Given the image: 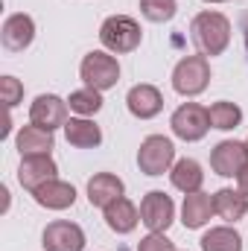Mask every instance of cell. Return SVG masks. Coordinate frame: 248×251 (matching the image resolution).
<instances>
[{"label": "cell", "mask_w": 248, "mask_h": 251, "mask_svg": "<svg viewBox=\"0 0 248 251\" xmlns=\"http://www.w3.org/2000/svg\"><path fill=\"white\" fill-rule=\"evenodd\" d=\"M190 32L201 56H222L231 44V21L222 12H198Z\"/></svg>", "instance_id": "obj_1"}, {"label": "cell", "mask_w": 248, "mask_h": 251, "mask_svg": "<svg viewBox=\"0 0 248 251\" xmlns=\"http://www.w3.org/2000/svg\"><path fill=\"white\" fill-rule=\"evenodd\" d=\"M99 41L108 53L114 56H123V53H134L143 41V29L134 18L128 15H111L102 21L99 26Z\"/></svg>", "instance_id": "obj_2"}, {"label": "cell", "mask_w": 248, "mask_h": 251, "mask_svg": "<svg viewBox=\"0 0 248 251\" xmlns=\"http://www.w3.org/2000/svg\"><path fill=\"white\" fill-rule=\"evenodd\" d=\"M79 76L85 82V88H94V91H108L120 82V64L111 53L105 50H94L82 59V67H79Z\"/></svg>", "instance_id": "obj_3"}, {"label": "cell", "mask_w": 248, "mask_h": 251, "mask_svg": "<svg viewBox=\"0 0 248 251\" xmlns=\"http://www.w3.org/2000/svg\"><path fill=\"white\" fill-rule=\"evenodd\" d=\"M175 164V146L164 134H149L137 149V167L146 176H164Z\"/></svg>", "instance_id": "obj_4"}, {"label": "cell", "mask_w": 248, "mask_h": 251, "mask_svg": "<svg viewBox=\"0 0 248 251\" xmlns=\"http://www.w3.org/2000/svg\"><path fill=\"white\" fill-rule=\"evenodd\" d=\"M210 85V62L207 56H184L173 70V88L181 97H198Z\"/></svg>", "instance_id": "obj_5"}, {"label": "cell", "mask_w": 248, "mask_h": 251, "mask_svg": "<svg viewBox=\"0 0 248 251\" xmlns=\"http://www.w3.org/2000/svg\"><path fill=\"white\" fill-rule=\"evenodd\" d=\"M170 126H173V134L175 137H181L187 143H196V140H201L207 134L210 117H207V108H201L198 102H184V105L175 108Z\"/></svg>", "instance_id": "obj_6"}, {"label": "cell", "mask_w": 248, "mask_h": 251, "mask_svg": "<svg viewBox=\"0 0 248 251\" xmlns=\"http://www.w3.org/2000/svg\"><path fill=\"white\" fill-rule=\"evenodd\" d=\"M173 219H175V204H173V199L167 193L152 190V193L143 196V201H140V222L152 234H164L173 225Z\"/></svg>", "instance_id": "obj_7"}, {"label": "cell", "mask_w": 248, "mask_h": 251, "mask_svg": "<svg viewBox=\"0 0 248 251\" xmlns=\"http://www.w3.org/2000/svg\"><path fill=\"white\" fill-rule=\"evenodd\" d=\"M248 164V146L240 140H222L210 152V170L222 178H237Z\"/></svg>", "instance_id": "obj_8"}, {"label": "cell", "mask_w": 248, "mask_h": 251, "mask_svg": "<svg viewBox=\"0 0 248 251\" xmlns=\"http://www.w3.org/2000/svg\"><path fill=\"white\" fill-rule=\"evenodd\" d=\"M41 246H44V251H85V231L76 222L56 219L44 228Z\"/></svg>", "instance_id": "obj_9"}, {"label": "cell", "mask_w": 248, "mask_h": 251, "mask_svg": "<svg viewBox=\"0 0 248 251\" xmlns=\"http://www.w3.org/2000/svg\"><path fill=\"white\" fill-rule=\"evenodd\" d=\"M29 123L50 128V131L64 128V123H67V100L56 97V94L35 97V102L29 105Z\"/></svg>", "instance_id": "obj_10"}, {"label": "cell", "mask_w": 248, "mask_h": 251, "mask_svg": "<svg viewBox=\"0 0 248 251\" xmlns=\"http://www.w3.org/2000/svg\"><path fill=\"white\" fill-rule=\"evenodd\" d=\"M56 173H59V167H56V161H53L50 155H26V158H21L18 181H21V187L24 190L35 193L41 184L53 181Z\"/></svg>", "instance_id": "obj_11"}, {"label": "cell", "mask_w": 248, "mask_h": 251, "mask_svg": "<svg viewBox=\"0 0 248 251\" xmlns=\"http://www.w3.org/2000/svg\"><path fill=\"white\" fill-rule=\"evenodd\" d=\"M35 38V21L24 12H15L3 21V29H0V41L9 53H21L32 44Z\"/></svg>", "instance_id": "obj_12"}, {"label": "cell", "mask_w": 248, "mask_h": 251, "mask_svg": "<svg viewBox=\"0 0 248 251\" xmlns=\"http://www.w3.org/2000/svg\"><path fill=\"white\" fill-rule=\"evenodd\" d=\"M125 105H128V111H131V117H137V120H152V117H158L161 114V108H164V97H161V91L155 88V85H134L128 94H125Z\"/></svg>", "instance_id": "obj_13"}, {"label": "cell", "mask_w": 248, "mask_h": 251, "mask_svg": "<svg viewBox=\"0 0 248 251\" xmlns=\"http://www.w3.org/2000/svg\"><path fill=\"white\" fill-rule=\"evenodd\" d=\"M123 178H117L114 173H97L91 181H88V201L94 204V207H108L111 201H117V199H123Z\"/></svg>", "instance_id": "obj_14"}, {"label": "cell", "mask_w": 248, "mask_h": 251, "mask_svg": "<svg viewBox=\"0 0 248 251\" xmlns=\"http://www.w3.org/2000/svg\"><path fill=\"white\" fill-rule=\"evenodd\" d=\"M15 146H18L21 158H26V155H50L53 146H56V140H53V131L50 128H41V126L29 123L18 131Z\"/></svg>", "instance_id": "obj_15"}, {"label": "cell", "mask_w": 248, "mask_h": 251, "mask_svg": "<svg viewBox=\"0 0 248 251\" xmlns=\"http://www.w3.org/2000/svg\"><path fill=\"white\" fill-rule=\"evenodd\" d=\"M213 213H216L213 210V196H207L201 190L184 196V204H181V222H184V228H190V231L204 228Z\"/></svg>", "instance_id": "obj_16"}, {"label": "cell", "mask_w": 248, "mask_h": 251, "mask_svg": "<svg viewBox=\"0 0 248 251\" xmlns=\"http://www.w3.org/2000/svg\"><path fill=\"white\" fill-rule=\"evenodd\" d=\"M32 199L41 207H47V210H67L76 201V190H73V184H67V181L53 178V181H47V184H41V187L35 190Z\"/></svg>", "instance_id": "obj_17"}, {"label": "cell", "mask_w": 248, "mask_h": 251, "mask_svg": "<svg viewBox=\"0 0 248 251\" xmlns=\"http://www.w3.org/2000/svg\"><path fill=\"white\" fill-rule=\"evenodd\" d=\"M64 137L76 149H94V146L102 143V128L91 117H70L64 123Z\"/></svg>", "instance_id": "obj_18"}, {"label": "cell", "mask_w": 248, "mask_h": 251, "mask_svg": "<svg viewBox=\"0 0 248 251\" xmlns=\"http://www.w3.org/2000/svg\"><path fill=\"white\" fill-rule=\"evenodd\" d=\"M213 210L219 219L225 222H237L248 213V196L243 190H231V187H222L213 193Z\"/></svg>", "instance_id": "obj_19"}, {"label": "cell", "mask_w": 248, "mask_h": 251, "mask_svg": "<svg viewBox=\"0 0 248 251\" xmlns=\"http://www.w3.org/2000/svg\"><path fill=\"white\" fill-rule=\"evenodd\" d=\"M137 219H140V213H137V207L128 201V199H117V201H111L108 207H105V225L114 231V234H131L134 228H137Z\"/></svg>", "instance_id": "obj_20"}, {"label": "cell", "mask_w": 248, "mask_h": 251, "mask_svg": "<svg viewBox=\"0 0 248 251\" xmlns=\"http://www.w3.org/2000/svg\"><path fill=\"white\" fill-rule=\"evenodd\" d=\"M170 178H173V187L181 190V193H198L201 190V181H204V173H201V164L193 161V158H181L173 164L170 170Z\"/></svg>", "instance_id": "obj_21"}, {"label": "cell", "mask_w": 248, "mask_h": 251, "mask_svg": "<svg viewBox=\"0 0 248 251\" xmlns=\"http://www.w3.org/2000/svg\"><path fill=\"white\" fill-rule=\"evenodd\" d=\"M207 117H210V128H219V131H231L243 123V108L237 102H228V100H219L207 108Z\"/></svg>", "instance_id": "obj_22"}, {"label": "cell", "mask_w": 248, "mask_h": 251, "mask_svg": "<svg viewBox=\"0 0 248 251\" xmlns=\"http://www.w3.org/2000/svg\"><path fill=\"white\" fill-rule=\"evenodd\" d=\"M201 251H243V237L228 225L210 228L201 237Z\"/></svg>", "instance_id": "obj_23"}, {"label": "cell", "mask_w": 248, "mask_h": 251, "mask_svg": "<svg viewBox=\"0 0 248 251\" xmlns=\"http://www.w3.org/2000/svg\"><path fill=\"white\" fill-rule=\"evenodd\" d=\"M67 108L79 117H94L99 108H102V94L94 91V88H82V91H73L70 100H67Z\"/></svg>", "instance_id": "obj_24"}, {"label": "cell", "mask_w": 248, "mask_h": 251, "mask_svg": "<svg viewBox=\"0 0 248 251\" xmlns=\"http://www.w3.org/2000/svg\"><path fill=\"white\" fill-rule=\"evenodd\" d=\"M175 12H178L175 0H140V15L152 24H167L175 18Z\"/></svg>", "instance_id": "obj_25"}, {"label": "cell", "mask_w": 248, "mask_h": 251, "mask_svg": "<svg viewBox=\"0 0 248 251\" xmlns=\"http://www.w3.org/2000/svg\"><path fill=\"white\" fill-rule=\"evenodd\" d=\"M0 100L6 102V108H15L24 100V85L15 76H3L0 79Z\"/></svg>", "instance_id": "obj_26"}, {"label": "cell", "mask_w": 248, "mask_h": 251, "mask_svg": "<svg viewBox=\"0 0 248 251\" xmlns=\"http://www.w3.org/2000/svg\"><path fill=\"white\" fill-rule=\"evenodd\" d=\"M137 251H175V246H173V240H167V234H152L149 231V237H143L137 243Z\"/></svg>", "instance_id": "obj_27"}, {"label": "cell", "mask_w": 248, "mask_h": 251, "mask_svg": "<svg viewBox=\"0 0 248 251\" xmlns=\"http://www.w3.org/2000/svg\"><path fill=\"white\" fill-rule=\"evenodd\" d=\"M237 184H240V190H243V193L248 196V164L243 167V170H240V176H237Z\"/></svg>", "instance_id": "obj_28"}, {"label": "cell", "mask_w": 248, "mask_h": 251, "mask_svg": "<svg viewBox=\"0 0 248 251\" xmlns=\"http://www.w3.org/2000/svg\"><path fill=\"white\" fill-rule=\"evenodd\" d=\"M246 50H248V24H246Z\"/></svg>", "instance_id": "obj_29"}, {"label": "cell", "mask_w": 248, "mask_h": 251, "mask_svg": "<svg viewBox=\"0 0 248 251\" xmlns=\"http://www.w3.org/2000/svg\"><path fill=\"white\" fill-rule=\"evenodd\" d=\"M204 3H225V0H204Z\"/></svg>", "instance_id": "obj_30"}, {"label": "cell", "mask_w": 248, "mask_h": 251, "mask_svg": "<svg viewBox=\"0 0 248 251\" xmlns=\"http://www.w3.org/2000/svg\"><path fill=\"white\" fill-rule=\"evenodd\" d=\"M246 146H248V140H246Z\"/></svg>", "instance_id": "obj_31"}]
</instances>
